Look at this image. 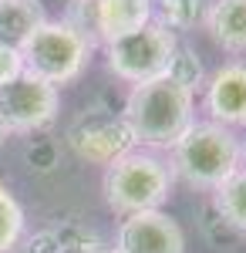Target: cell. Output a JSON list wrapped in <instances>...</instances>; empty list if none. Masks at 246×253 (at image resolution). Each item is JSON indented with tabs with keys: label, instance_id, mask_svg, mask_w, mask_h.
<instances>
[{
	"label": "cell",
	"instance_id": "obj_19",
	"mask_svg": "<svg viewBox=\"0 0 246 253\" xmlns=\"http://www.w3.org/2000/svg\"><path fill=\"white\" fill-rule=\"evenodd\" d=\"M0 135H7V132H3V128H0Z\"/></svg>",
	"mask_w": 246,
	"mask_h": 253
},
{
	"label": "cell",
	"instance_id": "obj_13",
	"mask_svg": "<svg viewBox=\"0 0 246 253\" xmlns=\"http://www.w3.org/2000/svg\"><path fill=\"white\" fill-rule=\"evenodd\" d=\"M212 206L223 216V223L246 233V169H240L236 175H229L223 186L212 189Z\"/></svg>",
	"mask_w": 246,
	"mask_h": 253
},
{
	"label": "cell",
	"instance_id": "obj_15",
	"mask_svg": "<svg viewBox=\"0 0 246 253\" xmlns=\"http://www.w3.org/2000/svg\"><path fill=\"white\" fill-rule=\"evenodd\" d=\"M203 14L199 0H162V27H189Z\"/></svg>",
	"mask_w": 246,
	"mask_h": 253
},
{
	"label": "cell",
	"instance_id": "obj_10",
	"mask_svg": "<svg viewBox=\"0 0 246 253\" xmlns=\"http://www.w3.org/2000/svg\"><path fill=\"white\" fill-rule=\"evenodd\" d=\"M132 135L122 122H91L71 132V149L88 162H105L112 166L115 159H122L125 152H132Z\"/></svg>",
	"mask_w": 246,
	"mask_h": 253
},
{
	"label": "cell",
	"instance_id": "obj_2",
	"mask_svg": "<svg viewBox=\"0 0 246 253\" xmlns=\"http://www.w3.org/2000/svg\"><path fill=\"white\" fill-rule=\"evenodd\" d=\"M243 169V142L216 122H192L172 145V172L196 189H216Z\"/></svg>",
	"mask_w": 246,
	"mask_h": 253
},
{
	"label": "cell",
	"instance_id": "obj_3",
	"mask_svg": "<svg viewBox=\"0 0 246 253\" xmlns=\"http://www.w3.org/2000/svg\"><path fill=\"white\" fill-rule=\"evenodd\" d=\"M91 58V41L78 31L71 20H44L34 38L20 47V64L27 75L47 84H68L81 78Z\"/></svg>",
	"mask_w": 246,
	"mask_h": 253
},
{
	"label": "cell",
	"instance_id": "obj_4",
	"mask_svg": "<svg viewBox=\"0 0 246 253\" xmlns=\"http://www.w3.org/2000/svg\"><path fill=\"white\" fill-rule=\"evenodd\" d=\"M172 189V169L149 152H125L105 172V199L118 213H149L159 210Z\"/></svg>",
	"mask_w": 246,
	"mask_h": 253
},
{
	"label": "cell",
	"instance_id": "obj_5",
	"mask_svg": "<svg viewBox=\"0 0 246 253\" xmlns=\"http://www.w3.org/2000/svg\"><path fill=\"white\" fill-rule=\"evenodd\" d=\"M175 51H179V44L172 38V31L152 20V24H145V27H138V31L108 44V68L122 81L145 84V81L169 75Z\"/></svg>",
	"mask_w": 246,
	"mask_h": 253
},
{
	"label": "cell",
	"instance_id": "obj_6",
	"mask_svg": "<svg viewBox=\"0 0 246 253\" xmlns=\"http://www.w3.org/2000/svg\"><path fill=\"white\" fill-rule=\"evenodd\" d=\"M57 115V88L20 71L0 84V128L3 132H34L51 125Z\"/></svg>",
	"mask_w": 246,
	"mask_h": 253
},
{
	"label": "cell",
	"instance_id": "obj_18",
	"mask_svg": "<svg viewBox=\"0 0 246 253\" xmlns=\"http://www.w3.org/2000/svg\"><path fill=\"white\" fill-rule=\"evenodd\" d=\"M243 159H246V145H243Z\"/></svg>",
	"mask_w": 246,
	"mask_h": 253
},
{
	"label": "cell",
	"instance_id": "obj_11",
	"mask_svg": "<svg viewBox=\"0 0 246 253\" xmlns=\"http://www.w3.org/2000/svg\"><path fill=\"white\" fill-rule=\"evenodd\" d=\"M44 20L41 0H0V47L20 51Z\"/></svg>",
	"mask_w": 246,
	"mask_h": 253
},
{
	"label": "cell",
	"instance_id": "obj_12",
	"mask_svg": "<svg viewBox=\"0 0 246 253\" xmlns=\"http://www.w3.org/2000/svg\"><path fill=\"white\" fill-rule=\"evenodd\" d=\"M206 24L219 47L246 54V0H212Z\"/></svg>",
	"mask_w": 246,
	"mask_h": 253
},
{
	"label": "cell",
	"instance_id": "obj_7",
	"mask_svg": "<svg viewBox=\"0 0 246 253\" xmlns=\"http://www.w3.org/2000/svg\"><path fill=\"white\" fill-rule=\"evenodd\" d=\"M118 253H186V236L179 223L162 210L132 213L118 226Z\"/></svg>",
	"mask_w": 246,
	"mask_h": 253
},
{
	"label": "cell",
	"instance_id": "obj_17",
	"mask_svg": "<svg viewBox=\"0 0 246 253\" xmlns=\"http://www.w3.org/2000/svg\"><path fill=\"white\" fill-rule=\"evenodd\" d=\"M20 71H24V64H20V51H7V47H0V84H7L10 78H17Z\"/></svg>",
	"mask_w": 246,
	"mask_h": 253
},
{
	"label": "cell",
	"instance_id": "obj_16",
	"mask_svg": "<svg viewBox=\"0 0 246 253\" xmlns=\"http://www.w3.org/2000/svg\"><path fill=\"white\" fill-rule=\"evenodd\" d=\"M169 78L179 81L182 88H189L196 91L199 84H203V68H199V61L192 58V51H175V58H172V68H169Z\"/></svg>",
	"mask_w": 246,
	"mask_h": 253
},
{
	"label": "cell",
	"instance_id": "obj_9",
	"mask_svg": "<svg viewBox=\"0 0 246 253\" xmlns=\"http://www.w3.org/2000/svg\"><path fill=\"white\" fill-rule=\"evenodd\" d=\"M88 10L91 31H98L105 44L152 24V0H88Z\"/></svg>",
	"mask_w": 246,
	"mask_h": 253
},
{
	"label": "cell",
	"instance_id": "obj_20",
	"mask_svg": "<svg viewBox=\"0 0 246 253\" xmlns=\"http://www.w3.org/2000/svg\"><path fill=\"white\" fill-rule=\"evenodd\" d=\"M108 253H118V250H108Z\"/></svg>",
	"mask_w": 246,
	"mask_h": 253
},
{
	"label": "cell",
	"instance_id": "obj_8",
	"mask_svg": "<svg viewBox=\"0 0 246 253\" xmlns=\"http://www.w3.org/2000/svg\"><path fill=\"white\" fill-rule=\"evenodd\" d=\"M206 112L216 125H246V64H223L206 81Z\"/></svg>",
	"mask_w": 246,
	"mask_h": 253
},
{
	"label": "cell",
	"instance_id": "obj_1",
	"mask_svg": "<svg viewBox=\"0 0 246 253\" xmlns=\"http://www.w3.org/2000/svg\"><path fill=\"white\" fill-rule=\"evenodd\" d=\"M192 112H196L192 91L165 75V78L135 84L125 101V112H122V125L128 128L132 142L138 145L172 149L196 122Z\"/></svg>",
	"mask_w": 246,
	"mask_h": 253
},
{
	"label": "cell",
	"instance_id": "obj_14",
	"mask_svg": "<svg viewBox=\"0 0 246 253\" xmlns=\"http://www.w3.org/2000/svg\"><path fill=\"white\" fill-rule=\"evenodd\" d=\"M24 236V210L0 182V253H10Z\"/></svg>",
	"mask_w": 246,
	"mask_h": 253
}]
</instances>
